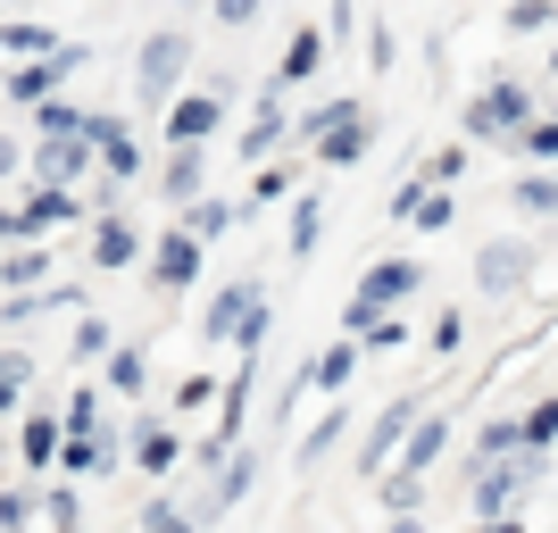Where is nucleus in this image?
<instances>
[{"label":"nucleus","instance_id":"5701e85b","mask_svg":"<svg viewBox=\"0 0 558 533\" xmlns=\"http://www.w3.org/2000/svg\"><path fill=\"white\" fill-rule=\"evenodd\" d=\"M517 209L525 217H558V175H525V184H517Z\"/></svg>","mask_w":558,"mask_h":533},{"label":"nucleus","instance_id":"dca6fc26","mask_svg":"<svg viewBox=\"0 0 558 533\" xmlns=\"http://www.w3.org/2000/svg\"><path fill=\"white\" fill-rule=\"evenodd\" d=\"M59 450H68V441H59V425H50V417H25V425H17V459L34 467V475H43Z\"/></svg>","mask_w":558,"mask_h":533},{"label":"nucleus","instance_id":"f3484780","mask_svg":"<svg viewBox=\"0 0 558 533\" xmlns=\"http://www.w3.org/2000/svg\"><path fill=\"white\" fill-rule=\"evenodd\" d=\"M125 258H134V226L109 209V217L93 226V267H125Z\"/></svg>","mask_w":558,"mask_h":533},{"label":"nucleus","instance_id":"2f4dec72","mask_svg":"<svg viewBox=\"0 0 558 533\" xmlns=\"http://www.w3.org/2000/svg\"><path fill=\"white\" fill-rule=\"evenodd\" d=\"M9 59H50V34L43 25H9Z\"/></svg>","mask_w":558,"mask_h":533},{"label":"nucleus","instance_id":"de8ad7c7","mask_svg":"<svg viewBox=\"0 0 558 533\" xmlns=\"http://www.w3.org/2000/svg\"><path fill=\"white\" fill-rule=\"evenodd\" d=\"M475 533H525L517 517H475Z\"/></svg>","mask_w":558,"mask_h":533},{"label":"nucleus","instance_id":"423d86ee","mask_svg":"<svg viewBox=\"0 0 558 533\" xmlns=\"http://www.w3.org/2000/svg\"><path fill=\"white\" fill-rule=\"evenodd\" d=\"M409 434H417V400H392V409L375 417L367 450H359V475H392V450H409Z\"/></svg>","mask_w":558,"mask_h":533},{"label":"nucleus","instance_id":"79ce46f5","mask_svg":"<svg viewBox=\"0 0 558 533\" xmlns=\"http://www.w3.org/2000/svg\"><path fill=\"white\" fill-rule=\"evenodd\" d=\"M459 334H466V325H459V308H442V317H434V350L450 359V350H459Z\"/></svg>","mask_w":558,"mask_h":533},{"label":"nucleus","instance_id":"7c9ffc66","mask_svg":"<svg viewBox=\"0 0 558 533\" xmlns=\"http://www.w3.org/2000/svg\"><path fill=\"white\" fill-rule=\"evenodd\" d=\"M550 434H558V400H534V409H525V450H542Z\"/></svg>","mask_w":558,"mask_h":533},{"label":"nucleus","instance_id":"ea45409f","mask_svg":"<svg viewBox=\"0 0 558 533\" xmlns=\"http://www.w3.org/2000/svg\"><path fill=\"white\" fill-rule=\"evenodd\" d=\"M175 400H184V409H201V400H226V392H217L209 375H184V384H175Z\"/></svg>","mask_w":558,"mask_h":533},{"label":"nucleus","instance_id":"f8f14e48","mask_svg":"<svg viewBox=\"0 0 558 533\" xmlns=\"http://www.w3.org/2000/svg\"><path fill=\"white\" fill-rule=\"evenodd\" d=\"M326 68V34H292V43H283V59H276V93H292V84H308V75Z\"/></svg>","mask_w":558,"mask_h":533},{"label":"nucleus","instance_id":"37998d69","mask_svg":"<svg viewBox=\"0 0 558 533\" xmlns=\"http://www.w3.org/2000/svg\"><path fill=\"white\" fill-rule=\"evenodd\" d=\"M359 342H367V350H400V342H409V334H400V325L384 317V325H367V334H359Z\"/></svg>","mask_w":558,"mask_h":533},{"label":"nucleus","instance_id":"f704fd0d","mask_svg":"<svg viewBox=\"0 0 558 533\" xmlns=\"http://www.w3.org/2000/svg\"><path fill=\"white\" fill-rule=\"evenodd\" d=\"M0 400L25 409V350H9V367H0Z\"/></svg>","mask_w":558,"mask_h":533},{"label":"nucleus","instance_id":"b1692460","mask_svg":"<svg viewBox=\"0 0 558 533\" xmlns=\"http://www.w3.org/2000/svg\"><path fill=\"white\" fill-rule=\"evenodd\" d=\"M0 276H9V292H25L34 276H50V258H43V251H25V242H9V267H0Z\"/></svg>","mask_w":558,"mask_h":533},{"label":"nucleus","instance_id":"4468645a","mask_svg":"<svg viewBox=\"0 0 558 533\" xmlns=\"http://www.w3.org/2000/svg\"><path fill=\"white\" fill-rule=\"evenodd\" d=\"M134 459H142V475H167V467L184 459V441L167 434L159 417H134Z\"/></svg>","mask_w":558,"mask_h":533},{"label":"nucleus","instance_id":"58836bf2","mask_svg":"<svg viewBox=\"0 0 558 533\" xmlns=\"http://www.w3.org/2000/svg\"><path fill=\"white\" fill-rule=\"evenodd\" d=\"M459 167H466V150H442V159H425V184H459Z\"/></svg>","mask_w":558,"mask_h":533},{"label":"nucleus","instance_id":"aec40b11","mask_svg":"<svg viewBox=\"0 0 558 533\" xmlns=\"http://www.w3.org/2000/svg\"><path fill=\"white\" fill-rule=\"evenodd\" d=\"M417 500H425V475H417V467H392V475H384V509L417 517Z\"/></svg>","mask_w":558,"mask_h":533},{"label":"nucleus","instance_id":"39448f33","mask_svg":"<svg viewBox=\"0 0 558 533\" xmlns=\"http://www.w3.org/2000/svg\"><path fill=\"white\" fill-rule=\"evenodd\" d=\"M68 217H75V192L68 184H34V192H17V209H9V242L50 233V226H68Z\"/></svg>","mask_w":558,"mask_h":533},{"label":"nucleus","instance_id":"6e6552de","mask_svg":"<svg viewBox=\"0 0 558 533\" xmlns=\"http://www.w3.org/2000/svg\"><path fill=\"white\" fill-rule=\"evenodd\" d=\"M192 276H201V233H192V226L159 233V251H150V283H159V292H184Z\"/></svg>","mask_w":558,"mask_h":533},{"label":"nucleus","instance_id":"6ab92c4d","mask_svg":"<svg viewBox=\"0 0 558 533\" xmlns=\"http://www.w3.org/2000/svg\"><path fill=\"white\" fill-rule=\"evenodd\" d=\"M192 192H201V142H184V150L167 159V201H184V209H192Z\"/></svg>","mask_w":558,"mask_h":533},{"label":"nucleus","instance_id":"c03bdc74","mask_svg":"<svg viewBox=\"0 0 558 533\" xmlns=\"http://www.w3.org/2000/svg\"><path fill=\"white\" fill-rule=\"evenodd\" d=\"M209 9H217L226 25H251V17H258V0H209Z\"/></svg>","mask_w":558,"mask_h":533},{"label":"nucleus","instance_id":"49530a36","mask_svg":"<svg viewBox=\"0 0 558 533\" xmlns=\"http://www.w3.org/2000/svg\"><path fill=\"white\" fill-rule=\"evenodd\" d=\"M50 533H75V500H68V492L50 500Z\"/></svg>","mask_w":558,"mask_h":533},{"label":"nucleus","instance_id":"473e14b6","mask_svg":"<svg viewBox=\"0 0 558 533\" xmlns=\"http://www.w3.org/2000/svg\"><path fill=\"white\" fill-rule=\"evenodd\" d=\"M100 167H109V184H117V175H134V167H142V150H134V134H117V142H109V150H100Z\"/></svg>","mask_w":558,"mask_h":533},{"label":"nucleus","instance_id":"cd10ccee","mask_svg":"<svg viewBox=\"0 0 558 533\" xmlns=\"http://www.w3.org/2000/svg\"><path fill=\"white\" fill-rule=\"evenodd\" d=\"M517 150L550 167V159H558V117H542V125H525V134H517Z\"/></svg>","mask_w":558,"mask_h":533},{"label":"nucleus","instance_id":"20e7f679","mask_svg":"<svg viewBox=\"0 0 558 533\" xmlns=\"http://www.w3.org/2000/svg\"><path fill=\"white\" fill-rule=\"evenodd\" d=\"M75 68H84V50H50V59H17V68H9V100H17V109H34V100H50V93H59V84H68Z\"/></svg>","mask_w":558,"mask_h":533},{"label":"nucleus","instance_id":"7ed1b4c3","mask_svg":"<svg viewBox=\"0 0 558 533\" xmlns=\"http://www.w3.org/2000/svg\"><path fill=\"white\" fill-rule=\"evenodd\" d=\"M525 125H534V100H525V84H492V93L466 100V134H475V142L525 134Z\"/></svg>","mask_w":558,"mask_h":533},{"label":"nucleus","instance_id":"c9c22d12","mask_svg":"<svg viewBox=\"0 0 558 533\" xmlns=\"http://www.w3.org/2000/svg\"><path fill=\"white\" fill-rule=\"evenodd\" d=\"M68 434H100V400H93V392L68 400Z\"/></svg>","mask_w":558,"mask_h":533},{"label":"nucleus","instance_id":"ddd939ff","mask_svg":"<svg viewBox=\"0 0 558 533\" xmlns=\"http://www.w3.org/2000/svg\"><path fill=\"white\" fill-rule=\"evenodd\" d=\"M367 150H375V117H342V125L317 142V159H326V167H359Z\"/></svg>","mask_w":558,"mask_h":533},{"label":"nucleus","instance_id":"2eb2a0df","mask_svg":"<svg viewBox=\"0 0 558 533\" xmlns=\"http://www.w3.org/2000/svg\"><path fill=\"white\" fill-rule=\"evenodd\" d=\"M251 301H258L251 283H226V292H217V301H209V317H201V334H209V342H226L233 325L251 317Z\"/></svg>","mask_w":558,"mask_h":533},{"label":"nucleus","instance_id":"bb28decb","mask_svg":"<svg viewBox=\"0 0 558 533\" xmlns=\"http://www.w3.org/2000/svg\"><path fill=\"white\" fill-rule=\"evenodd\" d=\"M317 233H326V217H317V201H301V209H292V233H283V242H292V251H317Z\"/></svg>","mask_w":558,"mask_h":533},{"label":"nucleus","instance_id":"a878e982","mask_svg":"<svg viewBox=\"0 0 558 533\" xmlns=\"http://www.w3.org/2000/svg\"><path fill=\"white\" fill-rule=\"evenodd\" d=\"M233 217H242V209H226V201H192V217H184V226L201 233V242H217V233H226Z\"/></svg>","mask_w":558,"mask_h":533},{"label":"nucleus","instance_id":"1a4fd4ad","mask_svg":"<svg viewBox=\"0 0 558 533\" xmlns=\"http://www.w3.org/2000/svg\"><path fill=\"white\" fill-rule=\"evenodd\" d=\"M84 159H93V134H84V125H75V134H43L34 175H43V184H75V175H84Z\"/></svg>","mask_w":558,"mask_h":533},{"label":"nucleus","instance_id":"a18cd8bd","mask_svg":"<svg viewBox=\"0 0 558 533\" xmlns=\"http://www.w3.org/2000/svg\"><path fill=\"white\" fill-rule=\"evenodd\" d=\"M0 533H25V492H9V500H0Z\"/></svg>","mask_w":558,"mask_h":533},{"label":"nucleus","instance_id":"4be33fe9","mask_svg":"<svg viewBox=\"0 0 558 533\" xmlns=\"http://www.w3.org/2000/svg\"><path fill=\"white\" fill-rule=\"evenodd\" d=\"M442 441H450L442 417H417V434H409V459H400V467H434V459H442Z\"/></svg>","mask_w":558,"mask_h":533},{"label":"nucleus","instance_id":"c85d7f7f","mask_svg":"<svg viewBox=\"0 0 558 533\" xmlns=\"http://www.w3.org/2000/svg\"><path fill=\"white\" fill-rule=\"evenodd\" d=\"M542 25H558V0H517L509 9V34H542Z\"/></svg>","mask_w":558,"mask_h":533},{"label":"nucleus","instance_id":"f03ea898","mask_svg":"<svg viewBox=\"0 0 558 533\" xmlns=\"http://www.w3.org/2000/svg\"><path fill=\"white\" fill-rule=\"evenodd\" d=\"M184 68H192V43L167 25V34H150L142 43V68H134V93H142V109H167L175 100V84H184Z\"/></svg>","mask_w":558,"mask_h":533},{"label":"nucleus","instance_id":"c756f323","mask_svg":"<svg viewBox=\"0 0 558 533\" xmlns=\"http://www.w3.org/2000/svg\"><path fill=\"white\" fill-rule=\"evenodd\" d=\"M142 533H192V509H175V500H150V509H142Z\"/></svg>","mask_w":558,"mask_h":533},{"label":"nucleus","instance_id":"0eeeda50","mask_svg":"<svg viewBox=\"0 0 558 533\" xmlns=\"http://www.w3.org/2000/svg\"><path fill=\"white\" fill-rule=\"evenodd\" d=\"M525 267H534V251H525V242H484V251H475V292L509 301L517 283H525Z\"/></svg>","mask_w":558,"mask_h":533},{"label":"nucleus","instance_id":"393cba45","mask_svg":"<svg viewBox=\"0 0 558 533\" xmlns=\"http://www.w3.org/2000/svg\"><path fill=\"white\" fill-rule=\"evenodd\" d=\"M142 375H150V359H142L134 342H125V350H109V384H117V392H142Z\"/></svg>","mask_w":558,"mask_h":533},{"label":"nucleus","instance_id":"e433bc0d","mask_svg":"<svg viewBox=\"0 0 558 533\" xmlns=\"http://www.w3.org/2000/svg\"><path fill=\"white\" fill-rule=\"evenodd\" d=\"M100 350H109V325L84 317V325H75V359H100Z\"/></svg>","mask_w":558,"mask_h":533},{"label":"nucleus","instance_id":"a19ab883","mask_svg":"<svg viewBox=\"0 0 558 533\" xmlns=\"http://www.w3.org/2000/svg\"><path fill=\"white\" fill-rule=\"evenodd\" d=\"M333 434H342V409H326V417H317V434H308V441H301V459H317V450H326V441H333Z\"/></svg>","mask_w":558,"mask_h":533},{"label":"nucleus","instance_id":"72a5a7b5","mask_svg":"<svg viewBox=\"0 0 558 533\" xmlns=\"http://www.w3.org/2000/svg\"><path fill=\"white\" fill-rule=\"evenodd\" d=\"M233 342H242V359H251V350H258V342H267V301H251V317L233 325Z\"/></svg>","mask_w":558,"mask_h":533},{"label":"nucleus","instance_id":"4c0bfd02","mask_svg":"<svg viewBox=\"0 0 558 533\" xmlns=\"http://www.w3.org/2000/svg\"><path fill=\"white\" fill-rule=\"evenodd\" d=\"M75 125H84V117H75L68 100H43V134H75Z\"/></svg>","mask_w":558,"mask_h":533},{"label":"nucleus","instance_id":"9b49d317","mask_svg":"<svg viewBox=\"0 0 558 533\" xmlns=\"http://www.w3.org/2000/svg\"><path fill=\"white\" fill-rule=\"evenodd\" d=\"M392 217H409V226H425V233H442V226H450V184H425V175H417V184H400V192H392Z\"/></svg>","mask_w":558,"mask_h":533},{"label":"nucleus","instance_id":"f257e3e1","mask_svg":"<svg viewBox=\"0 0 558 533\" xmlns=\"http://www.w3.org/2000/svg\"><path fill=\"white\" fill-rule=\"evenodd\" d=\"M409 292H417V267H409V258H384V267H367V283L350 292L342 325H350V334H367V325H384L400 301H409Z\"/></svg>","mask_w":558,"mask_h":533},{"label":"nucleus","instance_id":"412c9836","mask_svg":"<svg viewBox=\"0 0 558 533\" xmlns=\"http://www.w3.org/2000/svg\"><path fill=\"white\" fill-rule=\"evenodd\" d=\"M359 350H367V342H333L326 359H317V392H342L350 367H359Z\"/></svg>","mask_w":558,"mask_h":533},{"label":"nucleus","instance_id":"9d476101","mask_svg":"<svg viewBox=\"0 0 558 533\" xmlns=\"http://www.w3.org/2000/svg\"><path fill=\"white\" fill-rule=\"evenodd\" d=\"M217 125H226V100H217V93H184V100H167V142H209Z\"/></svg>","mask_w":558,"mask_h":533},{"label":"nucleus","instance_id":"a211bd4d","mask_svg":"<svg viewBox=\"0 0 558 533\" xmlns=\"http://www.w3.org/2000/svg\"><path fill=\"white\" fill-rule=\"evenodd\" d=\"M276 142H292V134H283V117H276V100H267V109L251 117V134L233 142V150H242V159H267V150H276Z\"/></svg>","mask_w":558,"mask_h":533}]
</instances>
